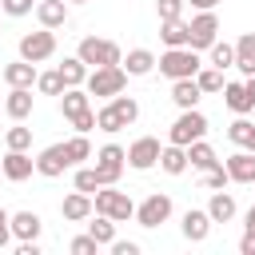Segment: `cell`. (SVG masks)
<instances>
[{
	"label": "cell",
	"mask_w": 255,
	"mask_h": 255,
	"mask_svg": "<svg viewBox=\"0 0 255 255\" xmlns=\"http://www.w3.org/2000/svg\"><path fill=\"white\" fill-rule=\"evenodd\" d=\"M124 84H128L124 64H104V68H92V72H88V96L112 100V96L124 92Z\"/></svg>",
	"instance_id": "6da1fadb"
},
{
	"label": "cell",
	"mask_w": 255,
	"mask_h": 255,
	"mask_svg": "<svg viewBox=\"0 0 255 255\" xmlns=\"http://www.w3.org/2000/svg\"><path fill=\"white\" fill-rule=\"evenodd\" d=\"M92 203H96L100 215H112L116 223H128V219L135 215L131 195H128V191H116L112 183H108V187H96V191H92Z\"/></svg>",
	"instance_id": "7a4b0ae2"
},
{
	"label": "cell",
	"mask_w": 255,
	"mask_h": 255,
	"mask_svg": "<svg viewBox=\"0 0 255 255\" xmlns=\"http://www.w3.org/2000/svg\"><path fill=\"white\" fill-rule=\"evenodd\" d=\"M155 64H159V72H163L167 80H187V76H195V72L203 68L195 48H167Z\"/></svg>",
	"instance_id": "3957f363"
},
{
	"label": "cell",
	"mask_w": 255,
	"mask_h": 255,
	"mask_svg": "<svg viewBox=\"0 0 255 255\" xmlns=\"http://www.w3.org/2000/svg\"><path fill=\"white\" fill-rule=\"evenodd\" d=\"M88 68H104V64H120V44L116 40H100V36H84L80 52H76Z\"/></svg>",
	"instance_id": "277c9868"
},
{
	"label": "cell",
	"mask_w": 255,
	"mask_h": 255,
	"mask_svg": "<svg viewBox=\"0 0 255 255\" xmlns=\"http://www.w3.org/2000/svg\"><path fill=\"white\" fill-rule=\"evenodd\" d=\"M203 131H207V120L195 112V108H187L175 124H171V131H167V143H179V147H187V143H195V139H203Z\"/></svg>",
	"instance_id": "5b68a950"
},
{
	"label": "cell",
	"mask_w": 255,
	"mask_h": 255,
	"mask_svg": "<svg viewBox=\"0 0 255 255\" xmlns=\"http://www.w3.org/2000/svg\"><path fill=\"white\" fill-rule=\"evenodd\" d=\"M52 52H56V32H52V28H40V32L20 36V60L40 64V60H48Z\"/></svg>",
	"instance_id": "8992f818"
},
{
	"label": "cell",
	"mask_w": 255,
	"mask_h": 255,
	"mask_svg": "<svg viewBox=\"0 0 255 255\" xmlns=\"http://www.w3.org/2000/svg\"><path fill=\"white\" fill-rule=\"evenodd\" d=\"M167 215H171V195H163V191H151L135 207V223L139 227H159V223H167Z\"/></svg>",
	"instance_id": "52a82bcc"
},
{
	"label": "cell",
	"mask_w": 255,
	"mask_h": 255,
	"mask_svg": "<svg viewBox=\"0 0 255 255\" xmlns=\"http://www.w3.org/2000/svg\"><path fill=\"white\" fill-rule=\"evenodd\" d=\"M124 163H128V151H124L120 143H104V147L96 151V171L104 175V183H116V179L124 175Z\"/></svg>",
	"instance_id": "ba28073f"
},
{
	"label": "cell",
	"mask_w": 255,
	"mask_h": 255,
	"mask_svg": "<svg viewBox=\"0 0 255 255\" xmlns=\"http://www.w3.org/2000/svg\"><path fill=\"white\" fill-rule=\"evenodd\" d=\"M215 36H219V20H215V12H199V16L191 20V40H187V48L207 52V48L215 44Z\"/></svg>",
	"instance_id": "9c48e42d"
},
{
	"label": "cell",
	"mask_w": 255,
	"mask_h": 255,
	"mask_svg": "<svg viewBox=\"0 0 255 255\" xmlns=\"http://www.w3.org/2000/svg\"><path fill=\"white\" fill-rule=\"evenodd\" d=\"M159 151H163V147H159V139H155V135H139V139L128 147V163H131L135 171H147V167H155V163H159Z\"/></svg>",
	"instance_id": "30bf717a"
},
{
	"label": "cell",
	"mask_w": 255,
	"mask_h": 255,
	"mask_svg": "<svg viewBox=\"0 0 255 255\" xmlns=\"http://www.w3.org/2000/svg\"><path fill=\"white\" fill-rule=\"evenodd\" d=\"M64 167H72V159H68V147H64V143H52V147H44V151L36 155V171H40V175H48V179L64 175Z\"/></svg>",
	"instance_id": "8fae6325"
},
{
	"label": "cell",
	"mask_w": 255,
	"mask_h": 255,
	"mask_svg": "<svg viewBox=\"0 0 255 255\" xmlns=\"http://www.w3.org/2000/svg\"><path fill=\"white\" fill-rule=\"evenodd\" d=\"M0 167H4V179L20 183V179H28V175L36 171V159H32L28 151H12V147H8V155L0 159Z\"/></svg>",
	"instance_id": "7c38bea8"
},
{
	"label": "cell",
	"mask_w": 255,
	"mask_h": 255,
	"mask_svg": "<svg viewBox=\"0 0 255 255\" xmlns=\"http://www.w3.org/2000/svg\"><path fill=\"white\" fill-rule=\"evenodd\" d=\"M92 211H96V203H92V195H88V191H80V187H76L72 195H64V203H60V215H64V219H72V223L88 219Z\"/></svg>",
	"instance_id": "4fadbf2b"
},
{
	"label": "cell",
	"mask_w": 255,
	"mask_h": 255,
	"mask_svg": "<svg viewBox=\"0 0 255 255\" xmlns=\"http://www.w3.org/2000/svg\"><path fill=\"white\" fill-rule=\"evenodd\" d=\"M227 171H231V179L235 183H255V151H235V155H227Z\"/></svg>",
	"instance_id": "5bb4252c"
},
{
	"label": "cell",
	"mask_w": 255,
	"mask_h": 255,
	"mask_svg": "<svg viewBox=\"0 0 255 255\" xmlns=\"http://www.w3.org/2000/svg\"><path fill=\"white\" fill-rule=\"evenodd\" d=\"M199 96H203V88L195 84V76H187V80H171V100H175V108H195L199 104Z\"/></svg>",
	"instance_id": "9a60e30c"
},
{
	"label": "cell",
	"mask_w": 255,
	"mask_h": 255,
	"mask_svg": "<svg viewBox=\"0 0 255 255\" xmlns=\"http://www.w3.org/2000/svg\"><path fill=\"white\" fill-rule=\"evenodd\" d=\"M36 64L32 60H16V64H8L4 68V80H8V88H32L36 84Z\"/></svg>",
	"instance_id": "2e32d148"
},
{
	"label": "cell",
	"mask_w": 255,
	"mask_h": 255,
	"mask_svg": "<svg viewBox=\"0 0 255 255\" xmlns=\"http://www.w3.org/2000/svg\"><path fill=\"white\" fill-rule=\"evenodd\" d=\"M36 20H40V28H60V24H68L64 0H40V4H36Z\"/></svg>",
	"instance_id": "e0dca14e"
},
{
	"label": "cell",
	"mask_w": 255,
	"mask_h": 255,
	"mask_svg": "<svg viewBox=\"0 0 255 255\" xmlns=\"http://www.w3.org/2000/svg\"><path fill=\"white\" fill-rule=\"evenodd\" d=\"M235 68L243 76H255V32H243L235 40Z\"/></svg>",
	"instance_id": "ac0fdd59"
},
{
	"label": "cell",
	"mask_w": 255,
	"mask_h": 255,
	"mask_svg": "<svg viewBox=\"0 0 255 255\" xmlns=\"http://www.w3.org/2000/svg\"><path fill=\"white\" fill-rule=\"evenodd\" d=\"M159 36H163L167 48H187V40H191V24H183V20H159Z\"/></svg>",
	"instance_id": "d6986e66"
},
{
	"label": "cell",
	"mask_w": 255,
	"mask_h": 255,
	"mask_svg": "<svg viewBox=\"0 0 255 255\" xmlns=\"http://www.w3.org/2000/svg\"><path fill=\"white\" fill-rule=\"evenodd\" d=\"M223 104H227L235 116H247V112H255V100L247 96V88H243V84H223Z\"/></svg>",
	"instance_id": "ffe728a7"
},
{
	"label": "cell",
	"mask_w": 255,
	"mask_h": 255,
	"mask_svg": "<svg viewBox=\"0 0 255 255\" xmlns=\"http://www.w3.org/2000/svg\"><path fill=\"white\" fill-rule=\"evenodd\" d=\"M4 112L12 120H28L32 116V88H12L8 100H4Z\"/></svg>",
	"instance_id": "44dd1931"
},
{
	"label": "cell",
	"mask_w": 255,
	"mask_h": 255,
	"mask_svg": "<svg viewBox=\"0 0 255 255\" xmlns=\"http://www.w3.org/2000/svg\"><path fill=\"white\" fill-rule=\"evenodd\" d=\"M187 147H179V143H167L163 151H159V167L167 171V175H183L187 171Z\"/></svg>",
	"instance_id": "7402d4cb"
},
{
	"label": "cell",
	"mask_w": 255,
	"mask_h": 255,
	"mask_svg": "<svg viewBox=\"0 0 255 255\" xmlns=\"http://www.w3.org/2000/svg\"><path fill=\"white\" fill-rule=\"evenodd\" d=\"M40 227H44V223H40L36 211H16V215H12V235H16L20 243H24V239H40Z\"/></svg>",
	"instance_id": "603a6c76"
},
{
	"label": "cell",
	"mask_w": 255,
	"mask_h": 255,
	"mask_svg": "<svg viewBox=\"0 0 255 255\" xmlns=\"http://www.w3.org/2000/svg\"><path fill=\"white\" fill-rule=\"evenodd\" d=\"M207 231H211V215H207V211H187V215H183V239L203 243Z\"/></svg>",
	"instance_id": "cb8c5ba5"
},
{
	"label": "cell",
	"mask_w": 255,
	"mask_h": 255,
	"mask_svg": "<svg viewBox=\"0 0 255 255\" xmlns=\"http://www.w3.org/2000/svg\"><path fill=\"white\" fill-rule=\"evenodd\" d=\"M207 215H211V223H231L235 219V199L227 191H215L211 203H207Z\"/></svg>",
	"instance_id": "d4e9b609"
},
{
	"label": "cell",
	"mask_w": 255,
	"mask_h": 255,
	"mask_svg": "<svg viewBox=\"0 0 255 255\" xmlns=\"http://www.w3.org/2000/svg\"><path fill=\"white\" fill-rule=\"evenodd\" d=\"M151 68H155V56H151L147 48H131L128 60H124V72H128V76H147Z\"/></svg>",
	"instance_id": "484cf974"
},
{
	"label": "cell",
	"mask_w": 255,
	"mask_h": 255,
	"mask_svg": "<svg viewBox=\"0 0 255 255\" xmlns=\"http://www.w3.org/2000/svg\"><path fill=\"white\" fill-rule=\"evenodd\" d=\"M60 112H64V120H76L80 112H88V92H80V88H64V96H60Z\"/></svg>",
	"instance_id": "4316f807"
},
{
	"label": "cell",
	"mask_w": 255,
	"mask_h": 255,
	"mask_svg": "<svg viewBox=\"0 0 255 255\" xmlns=\"http://www.w3.org/2000/svg\"><path fill=\"white\" fill-rule=\"evenodd\" d=\"M60 76H64L68 88H80V84H88V64H84L80 56H68V60L60 64Z\"/></svg>",
	"instance_id": "83f0119b"
},
{
	"label": "cell",
	"mask_w": 255,
	"mask_h": 255,
	"mask_svg": "<svg viewBox=\"0 0 255 255\" xmlns=\"http://www.w3.org/2000/svg\"><path fill=\"white\" fill-rule=\"evenodd\" d=\"M88 235H92V239H96L100 247H104V243L112 247V243H116V219H112V215H100V211H96V223H88Z\"/></svg>",
	"instance_id": "f1b7e54d"
},
{
	"label": "cell",
	"mask_w": 255,
	"mask_h": 255,
	"mask_svg": "<svg viewBox=\"0 0 255 255\" xmlns=\"http://www.w3.org/2000/svg\"><path fill=\"white\" fill-rule=\"evenodd\" d=\"M187 159H191V167H199V171H207V167H215V163H219V159H215V151H211V143H203V139L187 143Z\"/></svg>",
	"instance_id": "f546056e"
},
{
	"label": "cell",
	"mask_w": 255,
	"mask_h": 255,
	"mask_svg": "<svg viewBox=\"0 0 255 255\" xmlns=\"http://www.w3.org/2000/svg\"><path fill=\"white\" fill-rule=\"evenodd\" d=\"M207 56H211V68H219V72H223V68H235V44H219V40H215V44L207 48Z\"/></svg>",
	"instance_id": "4dcf8cb0"
},
{
	"label": "cell",
	"mask_w": 255,
	"mask_h": 255,
	"mask_svg": "<svg viewBox=\"0 0 255 255\" xmlns=\"http://www.w3.org/2000/svg\"><path fill=\"white\" fill-rule=\"evenodd\" d=\"M112 112L120 116V124L128 128V124H135V116H139V104L131 100V96H112Z\"/></svg>",
	"instance_id": "1f68e13d"
},
{
	"label": "cell",
	"mask_w": 255,
	"mask_h": 255,
	"mask_svg": "<svg viewBox=\"0 0 255 255\" xmlns=\"http://www.w3.org/2000/svg\"><path fill=\"white\" fill-rule=\"evenodd\" d=\"M36 88H40L44 96H64L68 84H64V76H60V68H56V72H40V76H36Z\"/></svg>",
	"instance_id": "d6a6232c"
},
{
	"label": "cell",
	"mask_w": 255,
	"mask_h": 255,
	"mask_svg": "<svg viewBox=\"0 0 255 255\" xmlns=\"http://www.w3.org/2000/svg\"><path fill=\"white\" fill-rule=\"evenodd\" d=\"M4 143L12 151H28L32 147V128H20V120H16V128H8V135H4Z\"/></svg>",
	"instance_id": "836d02e7"
},
{
	"label": "cell",
	"mask_w": 255,
	"mask_h": 255,
	"mask_svg": "<svg viewBox=\"0 0 255 255\" xmlns=\"http://www.w3.org/2000/svg\"><path fill=\"white\" fill-rule=\"evenodd\" d=\"M64 147H68V159H72V167H76V163H84V159L92 155V143H88V135H84V131H80V135H72Z\"/></svg>",
	"instance_id": "e575fe53"
},
{
	"label": "cell",
	"mask_w": 255,
	"mask_h": 255,
	"mask_svg": "<svg viewBox=\"0 0 255 255\" xmlns=\"http://www.w3.org/2000/svg\"><path fill=\"white\" fill-rule=\"evenodd\" d=\"M195 84H199L203 92H223V72H219V68H199V72H195Z\"/></svg>",
	"instance_id": "d590c367"
},
{
	"label": "cell",
	"mask_w": 255,
	"mask_h": 255,
	"mask_svg": "<svg viewBox=\"0 0 255 255\" xmlns=\"http://www.w3.org/2000/svg\"><path fill=\"white\" fill-rule=\"evenodd\" d=\"M227 183H231V171H227V163H215V167H207V171H203V187L219 191V187H227Z\"/></svg>",
	"instance_id": "8d00e7d4"
},
{
	"label": "cell",
	"mask_w": 255,
	"mask_h": 255,
	"mask_svg": "<svg viewBox=\"0 0 255 255\" xmlns=\"http://www.w3.org/2000/svg\"><path fill=\"white\" fill-rule=\"evenodd\" d=\"M76 187H80V191H88V195H92V191H96V187H108V183H104V175H100V171H96V167H80V171H76Z\"/></svg>",
	"instance_id": "74e56055"
},
{
	"label": "cell",
	"mask_w": 255,
	"mask_h": 255,
	"mask_svg": "<svg viewBox=\"0 0 255 255\" xmlns=\"http://www.w3.org/2000/svg\"><path fill=\"white\" fill-rule=\"evenodd\" d=\"M251 131H255V124H251V120H243V116H239V120H235V124H231V128H227V139H231V143H239V147H243V143H247V139H251Z\"/></svg>",
	"instance_id": "f35d334b"
},
{
	"label": "cell",
	"mask_w": 255,
	"mask_h": 255,
	"mask_svg": "<svg viewBox=\"0 0 255 255\" xmlns=\"http://www.w3.org/2000/svg\"><path fill=\"white\" fill-rule=\"evenodd\" d=\"M96 128H100V131H120V128H124V124H120V116L112 112V104L96 112Z\"/></svg>",
	"instance_id": "ab89813d"
},
{
	"label": "cell",
	"mask_w": 255,
	"mask_h": 255,
	"mask_svg": "<svg viewBox=\"0 0 255 255\" xmlns=\"http://www.w3.org/2000/svg\"><path fill=\"white\" fill-rule=\"evenodd\" d=\"M96 247H100V243H96L92 235H76V239L68 243V251H72V255H96Z\"/></svg>",
	"instance_id": "60d3db41"
},
{
	"label": "cell",
	"mask_w": 255,
	"mask_h": 255,
	"mask_svg": "<svg viewBox=\"0 0 255 255\" xmlns=\"http://www.w3.org/2000/svg\"><path fill=\"white\" fill-rule=\"evenodd\" d=\"M159 20H179L183 16V0H159Z\"/></svg>",
	"instance_id": "b9f144b4"
},
{
	"label": "cell",
	"mask_w": 255,
	"mask_h": 255,
	"mask_svg": "<svg viewBox=\"0 0 255 255\" xmlns=\"http://www.w3.org/2000/svg\"><path fill=\"white\" fill-rule=\"evenodd\" d=\"M0 8H4L8 16H28V12H32V0H0Z\"/></svg>",
	"instance_id": "7bdbcfd3"
},
{
	"label": "cell",
	"mask_w": 255,
	"mask_h": 255,
	"mask_svg": "<svg viewBox=\"0 0 255 255\" xmlns=\"http://www.w3.org/2000/svg\"><path fill=\"white\" fill-rule=\"evenodd\" d=\"M72 124H76V131H84V135H88V131H92V128H96V112H92V108H88V112H80V116H76V120H72Z\"/></svg>",
	"instance_id": "ee69618b"
},
{
	"label": "cell",
	"mask_w": 255,
	"mask_h": 255,
	"mask_svg": "<svg viewBox=\"0 0 255 255\" xmlns=\"http://www.w3.org/2000/svg\"><path fill=\"white\" fill-rule=\"evenodd\" d=\"M112 255H139V243H124V239H116V243H112Z\"/></svg>",
	"instance_id": "f6af8a7d"
},
{
	"label": "cell",
	"mask_w": 255,
	"mask_h": 255,
	"mask_svg": "<svg viewBox=\"0 0 255 255\" xmlns=\"http://www.w3.org/2000/svg\"><path fill=\"white\" fill-rule=\"evenodd\" d=\"M8 239H12V219H0V251L8 247Z\"/></svg>",
	"instance_id": "bcb514c9"
},
{
	"label": "cell",
	"mask_w": 255,
	"mask_h": 255,
	"mask_svg": "<svg viewBox=\"0 0 255 255\" xmlns=\"http://www.w3.org/2000/svg\"><path fill=\"white\" fill-rule=\"evenodd\" d=\"M239 251H243V255H255V235H251V231L239 239Z\"/></svg>",
	"instance_id": "7dc6e473"
},
{
	"label": "cell",
	"mask_w": 255,
	"mask_h": 255,
	"mask_svg": "<svg viewBox=\"0 0 255 255\" xmlns=\"http://www.w3.org/2000/svg\"><path fill=\"white\" fill-rule=\"evenodd\" d=\"M215 4L219 0H191V8H199V12H215Z\"/></svg>",
	"instance_id": "c3c4849f"
},
{
	"label": "cell",
	"mask_w": 255,
	"mask_h": 255,
	"mask_svg": "<svg viewBox=\"0 0 255 255\" xmlns=\"http://www.w3.org/2000/svg\"><path fill=\"white\" fill-rule=\"evenodd\" d=\"M243 227H247V231H251V235H255V207H251V211H247V215H243Z\"/></svg>",
	"instance_id": "681fc988"
},
{
	"label": "cell",
	"mask_w": 255,
	"mask_h": 255,
	"mask_svg": "<svg viewBox=\"0 0 255 255\" xmlns=\"http://www.w3.org/2000/svg\"><path fill=\"white\" fill-rule=\"evenodd\" d=\"M243 88H247V96L255 100V76H247V80H243Z\"/></svg>",
	"instance_id": "f907efd6"
},
{
	"label": "cell",
	"mask_w": 255,
	"mask_h": 255,
	"mask_svg": "<svg viewBox=\"0 0 255 255\" xmlns=\"http://www.w3.org/2000/svg\"><path fill=\"white\" fill-rule=\"evenodd\" d=\"M243 147H247V151H255V131H251V139H247V143H243Z\"/></svg>",
	"instance_id": "816d5d0a"
},
{
	"label": "cell",
	"mask_w": 255,
	"mask_h": 255,
	"mask_svg": "<svg viewBox=\"0 0 255 255\" xmlns=\"http://www.w3.org/2000/svg\"><path fill=\"white\" fill-rule=\"evenodd\" d=\"M76 4H88V0H76Z\"/></svg>",
	"instance_id": "f5cc1de1"
},
{
	"label": "cell",
	"mask_w": 255,
	"mask_h": 255,
	"mask_svg": "<svg viewBox=\"0 0 255 255\" xmlns=\"http://www.w3.org/2000/svg\"><path fill=\"white\" fill-rule=\"evenodd\" d=\"M0 175H4V167H0Z\"/></svg>",
	"instance_id": "db71d44e"
}]
</instances>
